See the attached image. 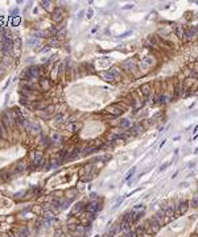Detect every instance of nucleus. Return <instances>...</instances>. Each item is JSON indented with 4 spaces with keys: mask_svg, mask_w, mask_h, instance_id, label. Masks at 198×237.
<instances>
[{
    "mask_svg": "<svg viewBox=\"0 0 198 237\" xmlns=\"http://www.w3.org/2000/svg\"><path fill=\"white\" fill-rule=\"evenodd\" d=\"M102 78L106 79V80H108V82H112V80H118L121 78V75H120V71L118 70L116 67H114L111 68V70L108 71H104L102 73Z\"/></svg>",
    "mask_w": 198,
    "mask_h": 237,
    "instance_id": "nucleus-1",
    "label": "nucleus"
},
{
    "mask_svg": "<svg viewBox=\"0 0 198 237\" xmlns=\"http://www.w3.org/2000/svg\"><path fill=\"white\" fill-rule=\"evenodd\" d=\"M0 124H2V127L4 128V131H8V129L12 127L13 119L9 116L8 112H3L2 113V120H0Z\"/></svg>",
    "mask_w": 198,
    "mask_h": 237,
    "instance_id": "nucleus-2",
    "label": "nucleus"
},
{
    "mask_svg": "<svg viewBox=\"0 0 198 237\" xmlns=\"http://www.w3.org/2000/svg\"><path fill=\"white\" fill-rule=\"evenodd\" d=\"M12 46H13L12 38H9L8 36H3L2 37V50L4 53H8L12 50Z\"/></svg>",
    "mask_w": 198,
    "mask_h": 237,
    "instance_id": "nucleus-3",
    "label": "nucleus"
},
{
    "mask_svg": "<svg viewBox=\"0 0 198 237\" xmlns=\"http://www.w3.org/2000/svg\"><path fill=\"white\" fill-rule=\"evenodd\" d=\"M106 111L116 116V115L123 113V112H124V108H123V107H121L119 103H115V104H111L110 107H107V108H106Z\"/></svg>",
    "mask_w": 198,
    "mask_h": 237,
    "instance_id": "nucleus-4",
    "label": "nucleus"
},
{
    "mask_svg": "<svg viewBox=\"0 0 198 237\" xmlns=\"http://www.w3.org/2000/svg\"><path fill=\"white\" fill-rule=\"evenodd\" d=\"M155 63V59H153V57H144L143 59H141V62H140V67L141 68H144V70H147V68H149L152 65Z\"/></svg>",
    "mask_w": 198,
    "mask_h": 237,
    "instance_id": "nucleus-5",
    "label": "nucleus"
},
{
    "mask_svg": "<svg viewBox=\"0 0 198 237\" xmlns=\"http://www.w3.org/2000/svg\"><path fill=\"white\" fill-rule=\"evenodd\" d=\"M42 158H44L42 153L41 151H36L33 154V167L39 169V167L41 166V163H42Z\"/></svg>",
    "mask_w": 198,
    "mask_h": 237,
    "instance_id": "nucleus-6",
    "label": "nucleus"
},
{
    "mask_svg": "<svg viewBox=\"0 0 198 237\" xmlns=\"http://www.w3.org/2000/svg\"><path fill=\"white\" fill-rule=\"evenodd\" d=\"M27 71L30 74V76H32L33 79L40 78V66H32V67L27 68Z\"/></svg>",
    "mask_w": 198,
    "mask_h": 237,
    "instance_id": "nucleus-7",
    "label": "nucleus"
},
{
    "mask_svg": "<svg viewBox=\"0 0 198 237\" xmlns=\"http://www.w3.org/2000/svg\"><path fill=\"white\" fill-rule=\"evenodd\" d=\"M140 90H141L143 96L145 97V99H148V97L151 96V83H144Z\"/></svg>",
    "mask_w": 198,
    "mask_h": 237,
    "instance_id": "nucleus-8",
    "label": "nucleus"
},
{
    "mask_svg": "<svg viewBox=\"0 0 198 237\" xmlns=\"http://www.w3.org/2000/svg\"><path fill=\"white\" fill-rule=\"evenodd\" d=\"M188 208H189V204H188V202H186V200H184V202H180V204H178V205H176L177 213H185V212L188 211Z\"/></svg>",
    "mask_w": 198,
    "mask_h": 237,
    "instance_id": "nucleus-9",
    "label": "nucleus"
},
{
    "mask_svg": "<svg viewBox=\"0 0 198 237\" xmlns=\"http://www.w3.org/2000/svg\"><path fill=\"white\" fill-rule=\"evenodd\" d=\"M81 151H82L81 148H75V149H73L71 154H70V156H67V157L65 158V161H73L74 158H77V157L79 156V153H81Z\"/></svg>",
    "mask_w": 198,
    "mask_h": 237,
    "instance_id": "nucleus-10",
    "label": "nucleus"
},
{
    "mask_svg": "<svg viewBox=\"0 0 198 237\" xmlns=\"http://www.w3.org/2000/svg\"><path fill=\"white\" fill-rule=\"evenodd\" d=\"M182 94H184V86H182V82H180L174 88V97H180L182 96Z\"/></svg>",
    "mask_w": 198,
    "mask_h": 237,
    "instance_id": "nucleus-11",
    "label": "nucleus"
},
{
    "mask_svg": "<svg viewBox=\"0 0 198 237\" xmlns=\"http://www.w3.org/2000/svg\"><path fill=\"white\" fill-rule=\"evenodd\" d=\"M27 169V163L25 162H19L17 165H16V169H15V171H13V174H20V173H22Z\"/></svg>",
    "mask_w": 198,
    "mask_h": 237,
    "instance_id": "nucleus-12",
    "label": "nucleus"
},
{
    "mask_svg": "<svg viewBox=\"0 0 198 237\" xmlns=\"http://www.w3.org/2000/svg\"><path fill=\"white\" fill-rule=\"evenodd\" d=\"M174 32H176V34H177L178 38H184V34H185L184 26H181V25H176V26H174Z\"/></svg>",
    "mask_w": 198,
    "mask_h": 237,
    "instance_id": "nucleus-13",
    "label": "nucleus"
},
{
    "mask_svg": "<svg viewBox=\"0 0 198 237\" xmlns=\"http://www.w3.org/2000/svg\"><path fill=\"white\" fill-rule=\"evenodd\" d=\"M141 131H143L141 125H135L132 129H129V134H138V133H140Z\"/></svg>",
    "mask_w": 198,
    "mask_h": 237,
    "instance_id": "nucleus-14",
    "label": "nucleus"
},
{
    "mask_svg": "<svg viewBox=\"0 0 198 237\" xmlns=\"http://www.w3.org/2000/svg\"><path fill=\"white\" fill-rule=\"evenodd\" d=\"M123 66L126 67V70H132V68L135 67V63L132 62L131 59H128V61H126V62H123Z\"/></svg>",
    "mask_w": 198,
    "mask_h": 237,
    "instance_id": "nucleus-15",
    "label": "nucleus"
},
{
    "mask_svg": "<svg viewBox=\"0 0 198 237\" xmlns=\"http://www.w3.org/2000/svg\"><path fill=\"white\" fill-rule=\"evenodd\" d=\"M0 177H2L4 180H9V179H11V177H12V174H8V171H4V170H2V171H0Z\"/></svg>",
    "mask_w": 198,
    "mask_h": 237,
    "instance_id": "nucleus-16",
    "label": "nucleus"
},
{
    "mask_svg": "<svg viewBox=\"0 0 198 237\" xmlns=\"http://www.w3.org/2000/svg\"><path fill=\"white\" fill-rule=\"evenodd\" d=\"M83 208H85V205H83V203H82V202H79V203H77V204H75V207H74L73 212H81Z\"/></svg>",
    "mask_w": 198,
    "mask_h": 237,
    "instance_id": "nucleus-17",
    "label": "nucleus"
},
{
    "mask_svg": "<svg viewBox=\"0 0 198 237\" xmlns=\"http://www.w3.org/2000/svg\"><path fill=\"white\" fill-rule=\"evenodd\" d=\"M53 19H54L56 21H61V20H62V13H61V9H58V11L54 12V16H53Z\"/></svg>",
    "mask_w": 198,
    "mask_h": 237,
    "instance_id": "nucleus-18",
    "label": "nucleus"
},
{
    "mask_svg": "<svg viewBox=\"0 0 198 237\" xmlns=\"http://www.w3.org/2000/svg\"><path fill=\"white\" fill-rule=\"evenodd\" d=\"M40 85H41V87H42L44 90H46V88L49 87V83H48V80L45 79V78H40Z\"/></svg>",
    "mask_w": 198,
    "mask_h": 237,
    "instance_id": "nucleus-19",
    "label": "nucleus"
},
{
    "mask_svg": "<svg viewBox=\"0 0 198 237\" xmlns=\"http://www.w3.org/2000/svg\"><path fill=\"white\" fill-rule=\"evenodd\" d=\"M94 151H96V148L90 146V148H86L85 150H83V154H91V153H94Z\"/></svg>",
    "mask_w": 198,
    "mask_h": 237,
    "instance_id": "nucleus-20",
    "label": "nucleus"
},
{
    "mask_svg": "<svg viewBox=\"0 0 198 237\" xmlns=\"http://www.w3.org/2000/svg\"><path fill=\"white\" fill-rule=\"evenodd\" d=\"M129 125H131V121H128V120H121L120 128H128Z\"/></svg>",
    "mask_w": 198,
    "mask_h": 237,
    "instance_id": "nucleus-21",
    "label": "nucleus"
},
{
    "mask_svg": "<svg viewBox=\"0 0 198 237\" xmlns=\"http://www.w3.org/2000/svg\"><path fill=\"white\" fill-rule=\"evenodd\" d=\"M192 207H194V208L198 207V195H194V198L192 199Z\"/></svg>",
    "mask_w": 198,
    "mask_h": 237,
    "instance_id": "nucleus-22",
    "label": "nucleus"
},
{
    "mask_svg": "<svg viewBox=\"0 0 198 237\" xmlns=\"http://www.w3.org/2000/svg\"><path fill=\"white\" fill-rule=\"evenodd\" d=\"M45 104H41V103H34L33 104V109H42V108H45Z\"/></svg>",
    "mask_w": 198,
    "mask_h": 237,
    "instance_id": "nucleus-23",
    "label": "nucleus"
},
{
    "mask_svg": "<svg viewBox=\"0 0 198 237\" xmlns=\"http://www.w3.org/2000/svg\"><path fill=\"white\" fill-rule=\"evenodd\" d=\"M123 237H138V234H136V232H133V231H128Z\"/></svg>",
    "mask_w": 198,
    "mask_h": 237,
    "instance_id": "nucleus-24",
    "label": "nucleus"
},
{
    "mask_svg": "<svg viewBox=\"0 0 198 237\" xmlns=\"http://www.w3.org/2000/svg\"><path fill=\"white\" fill-rule=\"evenodd\" d=\"M86 15H87V19L90 20V19H93V16H94V11H93V8H89V11L86 12Z\"/></svg>",
    "mask_w": 198,
    "mask_h": 237,
    "instance_id": "nucleus-25",
    "label": "nucleus"
},
{
    "mask_svg": "<svg viewBox=\"0 0 198 237\" xmlns=\"http://www.w3.org/2000/svg\"><path fill=\"white\" fill-rule=\"evenodd\" d=\"M165 100H166V96H165V95H160V96L157 97V102H158V103H165Z\"/></svg>",
    "mask_w": 198,
    "mask_h": 237,
    "instance_id": "nucleus-26",
    "label": "nucleus"
},
{
    "mask_svg": "<svg viewBox=\"0 0 198 237\" xmlns=\"http://www.w3.org/2000/svg\"><path fill=\"white\" fill-rule=\"evenodd\" d=\"M135 171H136V167L133 166V167H132V169H131V170H129V171H128V175H127V179H128V178H131V177H132V175L135 174Z\"/></svg>",
    "mask_w": 198,
    "mask_h": 237,
    "instance_id": "nucleus-27",
    "label": "nucleus"
},
{
    "mask_svg": "<svg viewBox=\"0 0 198 237\" xmlns=\"http://www.w3.org/2000/svg\"><path fill=\"white\" fill-rule=\"evenodd\" d=\"M9 15H11V16H19V8H15V9H11Z\"/></svg>",
    "mask_w": 198,
    "mask_h": 237,
    "instance_id": "nucleus-28",
    "label": "nucleus"
},
{
    "mask_svg": "<svg viewBox=\"0 0 198 237\" xmlns=\"http://www.w3.org/2000/svg\"><path fill=\"white\" fill-rule=\"evenodd\" d=\"M20 103H21V104H24V105H28V99H27V97H24V96L21 95V99H20Z\"/></svg>",
    "mask_w": 198,
    "mask_h": 237,
    "instance_id": "nucleus-29",
    "label": "nucleus"
},
{
    "mask_svg": "<svg viewBox=\"0 0 198 237\" xmlns=\"http://www.w3.org/2000/svg\"><path fill=\"white\" fill-rule=\"evenodd\" d=\"M56 121H61V120H62L64 119V113H58V115H56Z\"/></svg>",
    "mask_w": 198,
    "mask_h": 237,
    "instance_id": "nucleus-30",
    "label": "nucleus"
},
{
    "mask_svg": "<svg viewBox=\"0 0 198 237\" xmlns=\"http://www.w3.org/2000/svg\"><path fill=\"white\" fill-rule=\"evenodd\" d=\"M41 4H42V7L45 9H49V4H50V2H41Z\"/></svg>",
    "mask_w": 198,
    "mask_h": 237,
    "instance_id": "nucleus-31",
    "label": "nucleus"
},
{
    "mask_svg": "<svg viewBox=\"0 0 198 237\" xmlns=\"http://www.w3.org/2000/svg\"><path fill=\"white\" fill-rule=\"evenodd\" d=\"M28 45H37V40L36 38H30V40L28 41Z\"/></svg>",
    "mask_w": 198,
    "mask_h": 237,
    "instance_id": "nucleus-32",
    "label": "nucleus"
},
{
    "mask_svg": "<svg viewBox=\"0 0 198 237\" xmlns=\"http://www.w3.org/2000/svg\"><path fill=\"white\" fill-rule=\"evenodd\" d=\"M3 137H4V128L0 124V138H3Z\"/></svg>",
    "mask_w": 198,
    "mask_h": 237,
    "instance_id": "nucleus-33",
    "label": "nucleus"
},
{
    "mask_svg": "<svg viewBox=\"0 0 198 237\" xmlns=\"http://www.w3.org/2000/svg\"><path fill=\"white\" fill-rule=\"evenodd\" d=\"M129 8H133V4H127L123 7V9H129Z\"/></svg>",
    "mask_w": 198,
    "mask_h": 237,
    "instance_id": "nucleus-34",
    "label": "nucleus"
},
{
    "mask_svg": "<svg viewBox=\"0 0 198 237\" xmlns=\"http://www.w3.org/2000/svg\"><path fill=\"white\" fill-rule=\"evenodd\" d=\"M168 165H169V163H165L164 166H161V167H160V170H161V171H163V170H165L166 167H168Z\"/></svg>",
    "mask_w": 198,
    "mask_h": 237,
    "instance_id": "nucleus-35",
    "label": "nucleus"
},
{
    "mask_svg": "<svg viewBox=\"0 0 198 237\" xmlns=\"http://www.w3.org/2000/svg\"><path fill=\"white\" fill-rule=\"evenodd\" d=\"M82 15H83V11H81V12L78 13V19H81V17H82Z\"/></svg>",
    "mask_w": 198,
    "mask_h": 237,
    "instance_id": "nucleus-36",
    "label": "nucleus"
}]
</instances>
